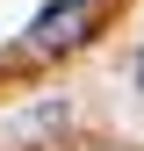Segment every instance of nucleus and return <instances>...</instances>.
<instances>
[{"label":"nucleus","instance_id":"f03ea898","mask_svg":"<svg viewBox=\"0 0 144 151\" xmlns=\"http://www.w3.org/2000/svg\"><path fill=\"white\" fill-rule=\"evenodd\" d=\"M137 86H144V50H137Z\"/></svg>","mask_w":144,"mask_h":151},{"label":"nucleus","instance_id":"f257e3e1","mask_svg":"<svg viewBox=\"0 0 144 151\" xmlns=\"http://www.w3.org/2000/svg\"><path fill=\"white\" fill-rule=\"evenodd\" d=\"M101 22V0H58V7H43L29 22V50L36 58H58V50H79L86 36Z\"/></svg>","mask_w":144,"mask_h":151}]
</instances>
